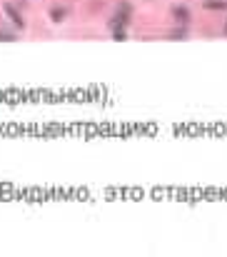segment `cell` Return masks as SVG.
<instances>
[{
  "mask_svg": "<svg viewBox=\"0 0 227 257\" xmlns=\"http://www.w3.org/2000/svg\"><path fill=\"white\" fill-rule=\"evenodd\" d=\"M3 10H5V15H8V20L13 23V28H15V30H23V28H25V18L20 15V10H18L15 5H10V3H8Z\"/></svg>",
  "mask_w": 227,
  "mask_h": 257,
  "instance_id": "obj_2",
  "label": "cell"
},
{
  "mask_svg": "<svg viewBox=\"0 0 227 257\" xmlns=\"http://www.w3.org/2000/svg\"><path fill=\"white\" fill-rule=\"evenodd\" d=\"M113 38H115L117 43H125V40H127V30H115V33H113Z\"/></svg>",
  "mask_w": 227,
  "mask_h": 257,
  "instance_id": "obj_8",
  "label": "cell"
},
{
  "mask_svg": "<svg viewBox=\"0 0 227 257\" xmlns=\"http://www.w3.org/2000/svg\"><path fill=\"white\" fill-rule=\"evenodd\" d=\"M15 40H18L15 33H10V30H0V43H15Z\"/></svg>",
  "mask_w": 227,
  "mask_h": 257,
  "instance_id": "obj_7",
  "label": "cell"
},
{
  "mask_svg": "<svg viewBox=\"0 0 227 257\" xmlns=\"http://www.w3.org/2000/svg\"><path fill=\"white\" fill-rule=\"evenodd\" d=\"M225 35H227V23H225Z\"/></svg>",
  "mask_w": 227,
  "mask_h": 257,
  "instance_id": "obj_9",
  "label": "cell"
},
{
  "mask_svg": "<svg viewBox=\"0 0 227 257\" xmlns=\"http://www.w3.org/2000/svg\"><path fill=\"white\" fill-rule=\"evenodd\" d=\"M68 15H70V8H65V5H53V8L48 10V18H50L53 23H63Z\"/></svg>",
  "mask_w": 227,
  "mask_h": 257,
  "instance_id": "obj_4",
  "label": "cell"
},
{
  "mask_svg": "<svg viewBox=\"0 0 227 257\" xmlns=\"http://www.w3.org/2000/svg\"><path fill=\"white\" fill-rule=\"evenodd\" d=\"M113 18L127 28V25H130V20H132V5L127 3V0H120L117 8H115V15H113Z\"/></svg>",
  "mask_w": 227,
  "mask_h": 257,
  "instance_id": "obj_1",
  "label": "cell"
},
{
  "mask_svg": "<svg viewBox=\"0 0 227 257\" xmlns=\"http://www.w3.org/2000/svg\"><path fill=\"white\" fill-rule=\"evenodd\" d=\"M170 13H172V18H175L180 25H187V23L192 20V13H190V8H187V5H175Z\"/></svg>",
  "mask_w": 227,
  "mask_h": 257,
  "instance_id": "obj_3",
  "label": "cell"
},
{
  "mask_svg": "<svg viewBox=\"0 0 227 257\" xmlns=\"http://www.w3.org/2000/svg\"><path fill=\"white\" fill-rule=\"evenodd\" d=\"M167 38H170V40H185V38H187L185 25H177L175 30H170V33H167Z\"/></svg>",
  "mask_w": 227,
  "mask_h": 257,
  "instance_id": "obj_6",
  "label": "cell"
},
{
  "mask_svg": "<svg viewBox=\"0 0 227 257\" xmlns=\"http://www.w3.org/2000/svg\"><path fill=\"white\" fill-rule=\"evenodd\" d=\"M202 8L212 10V13H222V10H227V0H205Z\"/></svg>",
  "mask_w": 227,
  "mask_h": 257,
  "instance_id": "obj_5",
  "label": "cell"
}]
</instances>
